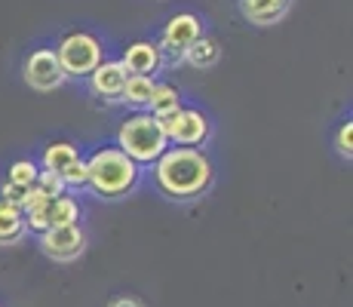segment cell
<instances>
[{
	"label": "cell",
	"instance_id": "44dd1931",
	"mask_svg": "<svg viewBox=\"0 0 353 307\" xmlns=\"http://www.w3.org/2000/svg\"><path fill=\"white\" fill-rule=\"evenodd\" d=\"M335 148H338V154L341 157H353V123L350 120H344L341 126H338V132H335Z\"/></svg>",
	"mask_w": 353,
	"mask_h": 307
},
{
	"label": "cell",
	"instance_id": "ac0fdd59",
	"mask_svg": "<svg viewBox=\"0 0 353 307\" xmlns=\"http://www.w3.org/2000/svg\"><path fill=\"white\" fill-rule=\"evenodd\" d=\"M37 175H40V163L37 160H16L10 166V172H6V181L16 184V188H34Z\"/></svg>",
	"mask_w": 353,
	"mask_h": 307
},
{
	"label": "cell",
	"instance_id": "7a4b0ae2",
	"mask_svg": "<svg viewBox=\"0 0 353 307\" xmlns=\"http://www.w3.org/2000/svg\"><path fill=\"white\" fill-rule=\"evenodd\" d=\"M86 160V188L101 200H120L135 190L141 166L120 151L117 145H99Z\"/></svg>",
	"mask_w": 353,
	"mask_h": 307
},
{
	"label": "cell",
	"instance_id": "9c48e42d",
	"mask_svg": "<svg viewBox=\"0 0 353 307\" xmlns=\"http://www.w3.org/2000/svg\"><path fill=\"white\" fill-rule=\"evenodd\" d=\"M123 61L126 74H145V77H154V74L163 68V52L154 40H132V43L123 50Z\"/></svg>",
	"mask_w": 353,
	"mask_h": 307
},
{
	"label": "cell",
	"instance_id": "ba28073f",
	"mask_svg": "<svg viewBox=\"0 0 353 307\" xmlns=\"http://www.w3.org/2000/svg\"><path fill=\"white\" fill-rule=\"evenodd\" d=\"M40 237V249L50 255L52 261H74L83 255L86 249V230L80 224H59V228H46Z\"/></svg>",
	"mask_w": 353,
	"mask_h": 307
},
{
	"label": "cell",
	"instance_id": "d6986e66",
	"mask_svg": "<svg viewBox=\"0 0 353 307\" xmlns=\"http://www.w3.org/2000/svg\"><path fill=\"white\" fill-rule=\"evenodd\" d=\"M62 184H65V190H86V160L83 157H77L62 172Z\"/></svg>",
	"mask_w": 353,
	"mask_h": 307
},
{
	"label": "cell",
	"instance_id": "5bb4252c",
	"mask_svg": "<svg viewBox=\"0 0 353 307\" xmlns=\"http://www.w3.org/2000/svg\"><path fill=\"white\" fill-rule=\"evenodd\" d=\"M25 234V212L10 200H0V246L19 243Z\"/></svg>",
	"mask_w": 353,
	"mask_h": 307
},
{
	"label": "cell",
	"instance_id": "7c38bea8",
	"mask_svg": "<svg viewBox=\"0 0 353 307\" xmlns=\"http://www.w3.org/2000/svg\"><path fill=\"white\" fill-rule=\"evenodd\" d=\"M154 86H157V80L154 77H145V74H129L126 83H123V92H120L117 101L135 108V111H145L148 101H151V95H154Z\"/></svg>",
	"mask_w": 353,
	"mask_h": 307
},
{
	"label": "cell",
	"instance_id": "8fae6325",
	"mask_svg": "<svg viewBox=\"0 0 353 307\" xmlns=\"http://www.w3.org/2000/svg\"><path fill=\"white\" fill-rule=\"evenodd\" d=\"M240 12L258 28H268L289 12V0H240Z\"/></svg>",
	"mask_w": 353,
	"mask_h": 307
},
{
	"label": "cell",
	"instance_id": "9a60e30c",
	"mask_svg": "<svg viewBox=\"0 0 353 307\" xmlns=\"http://www.w3.org/2000/svg\"><path fill=\"white\" fill-rule=\"evenodd\" d=\"M219 59H221V43L215 37H209V34H203L191 43V50L185 52L181 61H188L191 68H212L219 65Z\"/></svg>",
	"mask_w": 353,
	"mask_h": 307
},
{
	"label": "cell",
	"instance_id": "277c9868",
	"mask_svg": "<svg viewBox=\"0 0 353 307\" xmlns=\"http://www.w3.org/2000/svg\"><path fill=\"white\" fill-rule=\"evenodd\" d=\"M52 50L65 77H90L105 61V43L92 31H68Z\"/></svg>",
	"mask_w": 353,
	"mask_h": 307
},
{
	"label": "cell",
	"instance_id": "5b68a950",
	"mask_svg": "<svg viewBox=\"0 0 353 307\" xmlns=\"http://www.w3.org/2000/svg\"><path fill=\"white\" fill-rule=\"evenodd\" d=\"M163 123V132H166L169 145L175 148H203L212 135V120L200 111V108H185L181 105L175 114H169Z\"/></svg>",
	"mask_w": 353,
	"mask_h": 307
},
{
	"label": "cell",
	"instance_id": "4fadbf2b",
	"mask_svg": "<svg viewBox=\"0 0 353 307\" xmlns=\"http://www.w3.org/2000/svg\"><path fill=\"white\" fill-rule=\"evenodd\" d=\"M77 157H80V148L74 141H50L43 148V157H40V169H50V172L62 175Z\"/></svg>",
	"mask_w": 353,
	"mask_h": 307
},
{
	"label": "cell",
	"instance_id": "8992f818",
	"mask_svg": "<svg viewBox=\"0 0 353 307\" xmlns=\"http://www.w3.org/2000/svg\"><path fill=\"white\" fill-rule=\"evenodd\" d=\"M196 37H203V19L196 12H175L160 31V52H163V61H181L185 52L191 50V43Z\"/></svg>",
	"mask_w": 353,
	"mask_h": 307
},
{
	"label": "cell",
	"instance_id": "e0dca14e",
	"mask_svg": "<svg viewBox=\"0 0 353 307\" xmlns=\"http://www.w3.org/2000/svg\"><path fill=\"white\" fill-rule=\"evenodd\" d=\"M59 224H80V203L74 197L59 194L50 200V228Z\"/></svg>",
	"mask_w": 353,
	"mask_h": 307
},
{
	"label": "cell",
	"instance_id": "2e32d148",
	"mask_svg": "<svg viewBox=\"0 0 353 307\" xmlns=\"http://www.w3.org/2000/svg\"><path fill=\"white\" fill-rule=\"evenodd\" d=\"M179 108H181V92L175 90L172 83H157V86H154V95H151V101H148L145 111L154 114L157 120H166L169 114H175Z\"/></svg>",
	"mask_w": 353,
	"mask_h": 307
},
{
	"label": "cell",
	"instance_id": "7402d4cb",
	"mask_svg": "<svg viewBox=\"0 0 353 307\" xmlns=\"http://www.w3.org/2000/svg\"><path fill=\"white\" fill-rule=\"evenodd\" d=\"M108 307H145V304H141L139 298H132V295H120V298H114Z\"/></svg>",
	"mask_w": 353,
	"mask_h": 307
},
{
	"label": "cell",
	"instance_id": "3957f363",
	"mask_svg": "<svg viewBox=\"0 0 353 307\" xmlns=\"http://www.w3.org/2000/svg\"><path fill=\"white\" fill-rule=\"evenodd\" d=\"M117 148L129 160H135L139 166H151L157 157L169 148V139L163 132V123L148 111H135L120 123L117 129Z\"/></svg>",
	"mask_w": 353,
	"mask_h": 307
},
{
	"label": "cell",
	"instance_id": "6da1fadb",
	"mask_svg": "<svg viewBox=\"0 0 353 307\" xmlns=\"http://www.w3.org/2000/svg\"><path fill=\"white\" fill-rule=\"evenodd\" d=\"M154 184L166 200L188 203L203 197L215 181V166L203 148H175L169 145L151 163Z\"/></svg>",
	"mask_w": 353,
	"mask_h": 307
},
{
	"label": "cell",
	"instance_id": "ffe728a7",
	"mask_svg": "<svg viewBox=\"0 0 353 307\" xmlns=\"http://www.w3.org/2000/svg\"><path fill=\"white\" fill-rule=\"evenodd\" d=\"M37 184L40 190H43L46 197H59V194H65V184H62V175H56V172H50V169H40V175H37Z\"/></svg>",
	"mask_w": 353,
	"mask_h": 307
},
{
	"label": "cell",
	"instance_id": "52a82bcc",
	"mask_svg": "<svg viewBox=\"0 0 353 307\" xmlns=\"http://www.w3.org/2000/svg\"><path fill=\"white\" fill-rule=\"evenodd\" d=\"M22 74H25V83H28L31 90H37V92H52L68 80L52 46H40V50L28 52Z\"/></svg>",
	"mask_w": 353,
	"mask_h": 307
},
{
	"label": "cell",
	"instance_id": "30bf717a",
	"mask_svg": "<svg viewBox=\"0 0 353 307\" xmlns=\"http://www.w3.org/2000/svg\"><path fill=\"white\" fill-rule=\"evenodd\" d=\"M126 77H129V74H126L123 61H120V59H105V61H101V65H99L86 80H90L92 92H96L99 99H105V101H117V99H120V92H123Z\"/></svg>",
	"mask_w": 353,
	"mask_h": 307
}]
</instances>
